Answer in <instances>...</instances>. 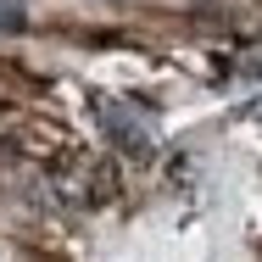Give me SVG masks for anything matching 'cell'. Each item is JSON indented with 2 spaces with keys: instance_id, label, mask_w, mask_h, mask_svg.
<instances>
[{
  "instance_id": "obj_1",
  "label": "cell",
  "mask_w": 262,
  "mask_h": 262,
  "mask_svg": "<svg viewBox=\"0 0 262 262\" xmlns=\"http://www.w3.org/2000/svg\"><path fill=\"white\" fill-rule=\"evenodd\" d=\"M101 123H106V134L117 140V151H123V157H134V162L151 157V128H145V123H134L123 106H101Z\"/></svg>"
},
{
  "instance_id": "obj_2",
  "label": "cell",
  "mask_w": 262,
  "mask_h": 262,
  "mask_svg": "<svg viewBox=\"0 0 262 262\" xmlns=\"http://www.w3.org/2000/svg\"><path fill=\"white\" fill-rule=\"evenodd\" d=\"M0 28H6V34H17V28H23V11H17V0H0Z\"/></svg>"
}]
</instances>
